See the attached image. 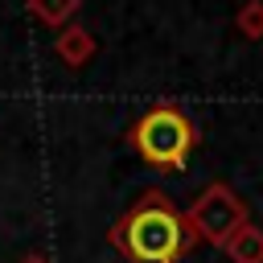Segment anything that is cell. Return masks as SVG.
Returning a JSON list of instances; mask_svg holds the SVG:
<instances>
[{
  "instance_id": "8992f818",
  "label": "cell",
  "mask_w": 263,
  "mask_h": 263,
  "mask_svg": "<svg viewBox=\"0 0 263 263\" xmlns=\"http://www.w3.org/2000/svg\"><path fill=\"white\" fill-rule=\"evenodd\" d=\"M58 53H62L66 62H82V53H86V37H82V29H70L66 37H58Z\"/></svg>"
},
{
  "instance_id": "277c9868",
  "label": "cell",
  "mask_w": 263,
  "mask_h": 263,
  "mask_svg": "<svg viewBox=\"0 0 263 263\" xmlns=\"http://www.w3.org/2000/svg\"><path fill=\"white\" fill-rule=\"evenodd\" d=\"M222 247L230 251V259H234V263H263V230H255V226L234 230Z\"/></svg>"
},
{
  "instance_id": "5b68a950",
  "label": "cell",
  "mask_w": 263,
  "mask_h": 263,
  "mask_svg": "<svg viewBox=\"0 0 263 263\" xmlns=\"http://www.w3.org/2000/svg\"><path fill=\"white\" fill-rule=\"evenodd\" d=\"M29 8H33L37 16H45L49 25H62V21L78 8V0H29Z\"/></svg>"
},
{
  "instance_id": "3957f363",
  "label": "cell",
  "mask_w": 263,
  "mask_h": 263,
  "mask_svg": "<svg viewBox=\"0 0 263 263\" xmlns=\"http://www.w3.org/2000/svg\"><path fill=\"white\" fill-rule=\"evenodd\" d=\"M185 226H189L193 238H205V242L222 247L234 230L247 226V205H242V197H238L230 185L214 181V185H205V193H201V197L193 201V210L185 214Z\"/></svg>"
},
{
  "instance_id": "7a4b0ae2",
  "label": "cell",
  "mask_w": 263,
  "mask_h": 263,
  "mask_svg": "<svg viewBox=\"0 0 263 263\" xmlns=\"http://www.w3.org/2000/svg\"><path fill=\"white\" fill-rule=\"evenodd\" d=\"M193 123L185 111L177 107H152L140 115V123L132 127V144L136 152L152 164V168H168V173H181L189 152H193Z\"/></svg>"
},
{
  "instance_id": "6da1fadb",
  "label": "cell",
  "mask_w": 263,
  "mask_h": 263,
  "mask_svg": "<svg viewBox=\"0 0 263 263\" xmlns=\"http://www.w3.org/2000/svg\"><path fill=\"white\" fill-rule=\"evenodd\" d=\"M119 242L136 263H177L193 242L185 214L164 193H144L119 222Z\"/></svg>"
}]
</instances>
